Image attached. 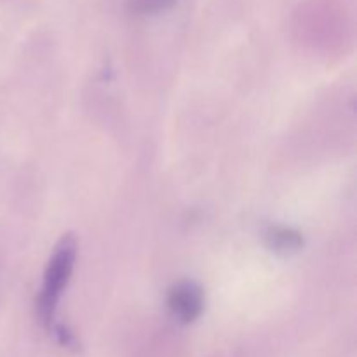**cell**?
<instances>
[{"instance_id": "5b68a950", "label": "cell", "mask_w": 357, "mask_h": 357, "mask_svg": "<svg viewBox=\"0 0 357 357\" xmlns=\"http://www.w3.org/2000/svg\"><path fill=\"white\" fill-rule=\"evenodd\" d=\"M56 337H58L59 344L68 349H77V345H79L75 337H73V333H70L65 326H56Z\"/></svg>"}, {"instance_id": "277c9868", "label": "cell", "mask_w": 357, "mask_h": 357, "mask_svg": "<svg viewBox=\"0 0 357 357\" xmlns=\"http://www.w3.org/2000/svg\"><path fill=\"white\" fill-rule=\"evenodd\" d=\"M176 0H129V10L136 16H153L171 9Z\"/></svg>"}, {"instance_id": "7a4b0ae2", "label": "cell", "mask_w": 357, "mask_h": 357, "mask_svg": "<svg viewBox=\"0 0 357 357\" xmlns=\"http://www.w3.org/2000/svg\"><path fill=\"white\" fill-rule=\"evenodd\" d=\"M167 305L180 323L190 324L204 310V293L197 282L180 281L171 288Z\"/></svg>"}, {"instance_id": "3957f363", "label": "cell", "mask_w": 357, "mask_h": 357, "mask_svg": "<svg viewBox=\"0 0 357 357\" xmlns=\"http://www.w3.org/2000/svg\"><path fill=\"white\" fill-rule=\"evenodd\" d=\"M267 244L274 253L281 255V257H289L302 250L303 239L296 230L275 227L267 234Z\"/></svg>"}, {"instance_id": "6da1fadb", "label": "cell", "mask_w": 357, "mask_h": 357, "mask_svg": "<svg viewBox=\"0 0 357 357\" xmlns=\"http://www.w3.org/2000/svg\"><path fill=\"white\" fill-rule=\"evenodd\" d=\"M77 257V241L72 234H66L56 246L44 274L40 296H38V316L45 326H51L54 319L58 300L66 288L72 275Z\"/></svg>"}]
</instances>
